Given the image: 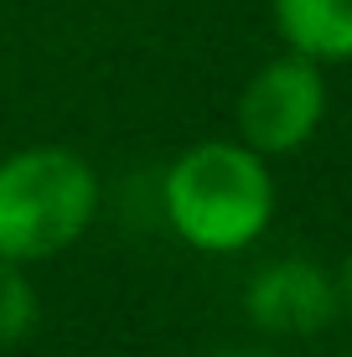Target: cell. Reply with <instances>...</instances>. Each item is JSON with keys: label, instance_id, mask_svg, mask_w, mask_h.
<instances>
[{"label": "cell", "instance_id": "obj_1", "mask_svg": "<svg viewBox=\"0 0 352 357\" xmlns=\"http://www.w3.org/2000/svg\"><path fill=\"white\" fill-rule=\"evenodd\" d=\"M161 202L176 238L197 254H238L275 218V176L244 140H202L166 166Z\"/></svg>", "mask_w": 352, "mask_h": 357}, {"label": "cell", "instance_id": "obj_2", "mask_svg": "<svg viewBox=\"0 0 352 357\" xmlns=\"http://www.w3.org/2000/svg\"><path fill=\"white\" fill-rule=\"evenodd\" d=\"M99 213V171L68 145L0 155V259L42 264L72 249Z\"/></svg>", "mask_w": 352, "mask_h": 357}, {"label": "cell", "instance_id": "obj_3", "mask_svg": "<svg viewBox=\"0 0 352 357\" xmlns=\"http://www.w3.org/2000/svg\"><path fill=\"white\" fill-rule=\"evenodd\" d=\"M326 114V83L321 63L290 52L264 63L238 93V140L259 155H285L316 135Z\"/></svg>", "mask_w": 352, "mask_h": 357}, {"label": "cell", "instance_id": "obj_4", "mask_svg": "<svg viewBox=\"0 0 352 357\" xmlns=\"http://www.w3.org/2000/svg\"><path fill=\"white\" fill-rule=\"evenodd\" d=\"M337 295L342 290H337L316 264L280 259V264H264L259 275L249 280L244 305H249L254 326L280 331V337H300V331H316L337 316Z\"/></svg>", "mask_w": 352, "mask_h": 357}, {"label": "cell", "instance_id": "obj_5", "mask_svg": "<svg viewBox=\"0 0 352 357\" xmlns=\"http://www.w3.org/2000/svg\"><path fill=\"white\" fill-rule=\"evenodd\" d=\"M275 31L311 63H352V0H270Z\"/></svg>", "mask_w": 352, "mask_h": 357}, {"label": "cell", "instance_id": "obj_6", "mask_svg": "<svg viewBox=\"0 0 352 357\" xmlns=\"http://www.w3.org/2000/svg\"><path fill=\"white\" fill-rule=\"evenodd\" d=\"M36 326V290L26 280V264L0 259V347L26 342Z\"/></svg>", "mask_w": 352, "mask_h": 357}, {"label": "cell", "instance_id": "obj_7", "mask_svg": "<svg viewBox=\"0 0 352 357\" xmlns=\"http://www.w3.org/2000/svg\"><path fill=\"white\" fill-rule=\"evenodd\" d=\"M342 295H347V305H352V254H347V269H342Z\"/></svg>", "mask_w": 352, "mask_h": 357}, {"label": "cell", "instance_id": "obj_8", "mask_svg": "<svg viewBox=\"0 0 352 357\" xmlns=\"http://www.w3.org/2000/svg\"><path fill=\"white\" fill-rule=\"evenodd\" d=\"M234 357H259V352H234Z\"/></svg>", "mask_w": 352, "mask_h": 357}]
</instances>
